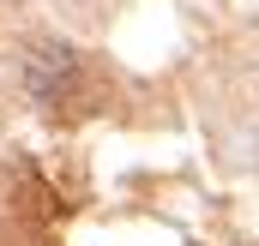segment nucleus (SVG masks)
<instances>
[{
  "label": "nucleus",
  "instance_id": "f257e3e1",
  "mask_svg": "<svg viewBox=\"0 0 259 246\" xmlns=\"http://www.w3.org/2000/svg\"><path fill=\"white\" fill-rule=\"evenodd\" d=\"M72 48L66 42H42L30 60H24V84H30V96L36 102H61L66 96V84H72Z\"/></svg>",
  "mask_w": 259,
  "mask_h": 246
}]
</instances>
